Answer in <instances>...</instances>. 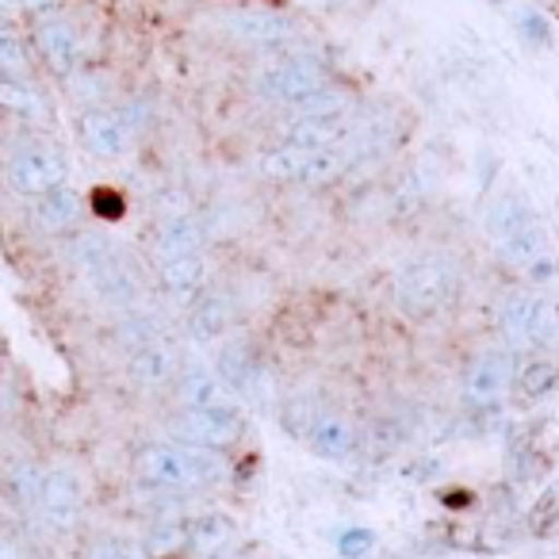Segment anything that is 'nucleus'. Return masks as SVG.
Returning a JSON list of instances; mask_svg holds the SVG:
<instances>
[{
  "label": "nucleus",
  "mask_w": 559,
  "mask_h": 559,
  "mask_svg": "<svg viewBox=\"0 0 559 559\" xmlns=\"http://www.w3.org/2000/svg\"><path fill=\"white\" fill-rule=\"evenodd\" d=\"M93 211L100 218H119V215H123V195H116L111 188H96V192H93Z\"/></svg>",
  "instance_id": "obj_19"
},
{
  "label": "nucleus",
  "mask_w": 559,
  "mask_h": 559,
  "mask_svg": "<svg viewBox=\"0 0 559 559\" xmlns=\"http://www.w3.org/2000/svg\"><path fill=\"white\" fill-rule=\"evenodd\" d=\"M345 108H349V96L334 93V88H322V93H314L311 100L299 104V116H330V119H342Z\"/></svg>",
  "instance_id": "obj_14"
},
{
  "label": "nucleus",
  "mask_w": 559,
  "mask_h": 559,
  "mask_svg": "<svg viewBox=\"0 0 559 559\" xmlns=\"http://www.w3.org/2000/svg\"><path fill=\"white\" fill-rule=\"evenodd\" d=\"M525 226H533V223H528L525 203H521L518 195H498V200L490 203V211H487V230L502 234V238H513V234H521Z\"/></svg>",
  "instance_id": "obj_10"
},
{
  "label": "nucleus",
  "mask_w": 559,
  "mask_h": 559,
  "mask_svg": "<svg viewBox=\"0 0 559 559\" xmlns=\"http://www.w3.org/2000/svg\"><path fill=\"white\" fill-rule=\"evenodd\" d=\"M162 241H165V249H169V253H192L195 249V241H200V234H195V226H192V218H173L169 226H165L162 230Z\"/></svg>",
  "instance_id": "obj_15"
},
{
  "label": "nucleus",
  "mask_w": 559,
  "mask_h": 559,
  "mask_svg": "<svg viewBox=\"0 0 559 559\" xmlns=\"http://www.w3.org/2000/svg\"><path fill=\"white\" fill-rule=\"evenodd\" d=\"M556 388V368L551 365H528L525 372H521V391H525L528 399H540L544 391Z\"/></svg>",
  "instance_id": "obj_16"
},
{
  "label": "nucleus",
  "mask_w": 559,
  "mask_h": 559,
  "mask_svg": "<svg viewBox=\"0 0 559 559\" xmlns=\"http://www.w3.org/2000/svg\"><path fill=\"white\" fill-rule=\"evenodd\" d=\"M230 32L249 47H276L292 35V24L276 12H241L230 20Z\"/></svg>",
  "instance_id": "obj_7"
},
{
  "label": "nucleus",
  "mask_w": 559,
  "mask_h": 559,
  "mask_svg": "<svg viewBox=\"0 0 559 559\" xmlns=\"http://www.w3.org/2000/svg\"><path fill=\"white\" fill-rule=\"evenodd\" d=\"M264 177L284 180V185H319L330 180L342 169V157L334 146H299V142H284V146L269 150L261 162Z\"/></svg>",
  "instance_id": "obj_2"
},
{
  "label": "nucleus",
  "mask_w": 559,
  "mask_h": 559,
  "mask_svg": "<svg viewBox=\"0 0 559 559\" xmlns=\"http://www.w3.org/2000/svg\"><path fill=\"white\" fill-rule=\"evenodd\" d=\"M78 134L85 142V150H93L96 157H119L127 146V123L108 108H93L78 119Z\"/></svg>",
  "instance_id": "obj_4"
},
{
  "label": "nucleus",
  "mask_w": 559,
  "mask_h": 559,
  "mask_svg": "<svg viewBox=\"0 0 559 559\" xmlns=\"http://www.w3.org/2000/svg\"><path fill=\"white\" fill-rule=\"evenodd\" d=\"M0 70L4 78H27V50L16 32L0 35Z\"/></svg>",
  "instance_id": "obj_13"
},
{
  "label": "nucleus",
  "mask_w": 559,
  "mask_h": 559,
  "mask_svg": "<svg viewBox=\"0 0 559 559\" xmlns=\"http://www.w3.org/2000/svg\"><path fill=\"white\" fill-rule=\"evenodd\" d=\"M502 360L498 357H490V360H483L479 368H475V376H472V388L479 391V395H487V391H498V383H502Z\"/></svg>",
  "instance_id": "obj_17"
},
{
  "label": "nucleus",
  "mask_w": 559,
  "mask_h": 559,
  "mask_svg": "<svg viewBox=\"0 0 559 559\" xmlns=\"http://www.w3.org/2000/svg\"><path fill=\"white\" fill-rule=\"evenodd\" d=\"M345 134L342 119L330 116H299L288 131V142H299V146H334Z\"/></svg>",
  "instance_id": "obj_9"
},
{
  "label": "nucleus",
  "mask_w": 559,
  "mask_h": 559,
  "mask_svg": "<svg viewBox=\"0 0 559 559\" xmlns=\"http://www.w3.org/2000/svg\"><path fill=\"white\" fill-rule=\"evenodd\" d=\"M223 322H226L223 304H203V307H200V314H195V330H200L203 337L218 334V330H223Z\"/></svg>",
  "instance_id": "obj_18"
},
{
  "label": "nucleus",
  "mask_w": 559,
  "mask_h": 559,
  "mask_svg": "<svg viewBox=\"0 0 559 559\" xmlns=\"http://www.w3.org/2000/svg\"><path fill=\"white\" fill-rule=\"evenodd\" d=\"M510 257L518 264H536L548 257V241H544V234L536 226H525V230L510 238Z\"/></svg>",
  "instance_id": "obj_12"
},
{
  "label": "nucleus",
  "mask_w": 559,
  "mask_h": 559,
  "mask_svg": "<svg viewBox=\"0 0 559 559\" xmlns=\"http://www.w3.org/2000/svg\"><path fill=\"white\" fill-rule=\"evenodd\" d=\"M399 292H403V304L414 314H426L433 307H441L444 292H449V276L437 264H414L403 276V284H399Z\"/></svg>",
  "instance_id": "obj_6"
},
{
  "label": "nucleus",
  "mask_w": 559,
  "mask_h": 559,
  "mask_svg": "<svg viewBox=\"0 0 559 559\" xmlns=\"http://www.w3.org/2000/svg\"><path fill=\"white\" fill-rule=\"evenodd\" d=\"M24 4V12H32V16H43V12H50L58 4V0H20Z\"/></svg>",
  "instance_id": "obj_20"
},
{
  "label": "nucleus",
  "mask_w": 559,
  "mask_h": 559,
  "mask_svg": "<svg viewBox=\"0 0 559 559\" xmlns=\"http://www.w3.org/2000/svg\"><path fill=\"white\" fill-rule=\"evenodd\" d=\"M0 104L12 108V111H20V116H39L43 111L39 93H35V85L27 78H4L0 81Z\"/></svg>",
  "instance_id": "obj_11"
},
{
  "label": "nucleus",
  "mask_w": 559,
  "mask_h": 559,
  "mask_svg": "<svg viewBox=\"0 0 559 559\" xmlns=\"http://www.w3.org/2000/svg\"><path fill=\"white\" fill-rule=\"evenodd\" d=\"M35 47H39L43 62H47L55 73L78 70L81 43H78V35H73V27L62 24V20H47V24H39V32H35Z\"/></svg>",
  "instance_id": "obj_5"
},
{
  "label": "nucleus",
  "mask_w": 559,
  "mask_h": 559,
  "mask_svg": "<svg viewBox=\"0 0 559 559\" xmlns=\"http://www.w3.org/2000/svg\"><path fill=\"white\" fill-rule=\"evenodd\" d=\"M4 180H9V188L16 195L35 200V195L66 185V162L47 146H24L9 157V165H4Z\"/></svg>",
  "instance_id": "obj_3"
},
{
  "label": "nucleus",
  "mask_w": 559,
  "mask_h": 559,
  "mask_svg": "<svg viewBox=\"0 0 559 559\" xmlns=\"http://www.w3.org/2000/svg\"><path fill=\"white\" fill-rule=\"evenodd\" d=\"M326 85L330 78L319 62H311V58H284V62L269 66L257 78V96H264L269 104H284V108H299V104L311 100Z\"/></svg>",
  "instance_id": "obj_1"
},
{
  "label": "nucleus",
  "mask_w": 559,
  "mask_h": 559,
  "mask_svg": "<svg viewBox=\"0 0 559 559\" xmlns=\"http://www.w3.org/2000/svg\"><path fill=\"white\" fill-rule=\"evenodd\" d=\"M81 215V200L73 195V188L58 185L50 188V192L35 195V218H39L47 230H66V226H73Z\"/></svg>",
  "instance_id": "obj_8"
}]
</instances>
